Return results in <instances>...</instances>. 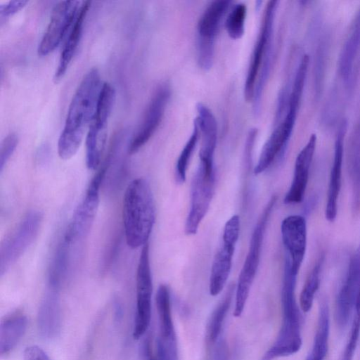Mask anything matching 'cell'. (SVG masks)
I'll list each match as a JSON object with an SVG mask.
<instances>
[{
  "instance_id": "34",
  "label": "cell",
  "mask_w": 360,
  "mask_h": 360,
  "mask_svg": "<svg viewBox=\"0 0 360 360\" xmlns=\"http://www.w3.org/2000/svg\"><path fill=\"white\" fill-rule=\"evenodd\" d=\"M355 312H360V289L356 297L355 307H354Z\"/></svg>"
},
{
  "instance_id": "11",
  "label": "cell",
  "mask_w": 360,
  "mask_h": 360,
  "mask_svg": "<svg viewBox=\"0 0 360 360\" xmlns=\"http://www.w3.org/2000/svg\"><path fill=\"white\" fill-rule=\"evenodd\" d=\"M278 1H269L264 10L259 35L251 56L244 86L247 102L252 101L259 72L266 51L271 48L274 22Z\"/></svg>"
},
{
  "instance_id": "10",
  "label": "cell",
  "mask_w": 360,
  "mask_h": 360,
  "mask_svg": "<svg viewBox=\"0 0 360 360\" xmlns=\"http://www.w3.org/2000/svg\"><path fill=\"white\" fill-rule=\"evenodd\" d=\"M136 311L133 337L138 340L147 331L151 318L153 281L148 243L142 247L136 270Z\"/></svg>"
},
{
  "instance_id": "22",
  "label": "cell",
  "mask_w": 360,
  "mask_h": 360,
  "mask_svg": "<svg viewBox=\"0 0 360 360\" xmlns=\"http://www.w3.org/2000/svg\"><path fill=\"white\" fill-rule=\"evenodd\" d=\"M360 48V7L354 18L339 58L340 75L346 83L352 75L355 57Z\"/></svg>"
},
{
  "instance_id": "19",
  "label": "cell",
  "mask_w": 360,
  "mask_h": 360,
  "mask_svg": "<svg viewBox=\"0 0 360 360\" xmlns=\"http://www.w3.org/2000/svg\"><path fill=\"white\" fill-rule=\"evenodd\" d=\"M91 1H85L79 5L76 17L68 31L60 53L58 65L55 72L56 82L65 75L77 49L83 30L84 22L90 7Z\"/></svg>"
},
{
  "instance_id": "14",
  "label": "cell",
  "mask_w": 360,
  "mask_h": 360,
  "mask_svg": "<svg viewBox=\"0 0 360 360\" xmlns=\"http://www.w3.org/2000/svg\"><path fill=\"white\" fill-rule=\"evenodd\" d=\"M281 232L283 245L290 259L291 270L297 275L307 250V230L305 217L298 214L286 217L281 222Z\"/></svg>"
},
{
  "instance_id": "6",
  "label": "cell",
  "mask_w": 360,
  "mask_h": 360,
  "mask_svg": "<svg viewBox=\"0 0 360 360\" xmlns=\"http://www.w3.org/2000/svg\"><path fill=\"white\" fill-rule=\"evenodd\" d=\"M39 210L27 212L2 240L0 245V275L2 276L27 251L37 238L43 221Z\"/></svg>"
},
{
  "instance_id": "20",
  "label": "cell",
  "mask_w": 360,
  "mask_h": 360,
  "mask_svg": "<svg viewBox=\"0 0 360 360\" xmlns=\"http://www.w3.org/2000/svg\"><path fill=\"white\" fill-rule=\"evenodd\" d=\"M155 302L160 332L157 340L165 345H177L172 316L170 291L167 285H159Z\"/></svg>"
},
{
  "instance_id": "17",
  "label": "cell",
  "mask_w": 360,
  "mask_h": 360,
  "mask_svg": "<svg viewBox=\"0 0 360 360\" xmlns=\"http://www.w3.org/2000/svg\"><path fill=\"white\" fill-rule=\"evenodd\" d=\"M316 140V135L312 134L296 157L291 184L283 198V202L286 205L300 203L304 199Z\"/></svg>"
},
{
  "instance_id": "25",
  "label": "cell",
  "mask_w": 360,
  "mask_h": 360,
  "mask_svg": "<svg viewBox=\"0 0 360 360\" xmlns=\"http://www.w3.org/2000/svg\"><path fill=\"white\" fill-rule=\"evenodd\" d=\"M348 169L353 189V207L360 206V117L349 139L348 148Z\"/></svg>"
},
{
  "instance_id": "16",
  "label": "cell",
  "mask_w": 360,
  "mask_h": 360,
  "mask_svg": "<svg viewBox=\"0 0 360 360\" xmlns=\"http://www.w3.org/2000/svg\"><path fill=\"white\" fill-rule=\"evenodd\" d=\"M347 122L342 120L336 134L333 165L329 176L327 199L325 208L326 219L333 222L336 219L338 203L342 185V169L344 154V139Z\"/></svg>"
},
{
  "instance_id": "8",
  "label": "cell",
  "mask_w": 360,
  "mask_h": 360,
  "mask_svg": "<svg viewBox=\"0 0 360 360\" xmlns=\"http://www.w3.org/2000/svg\"><path fill=\"white\" fill-rule=\"evenodd\" d=\"M214 185V169H207L199 164L191 181L190 208L184 226L186 235H194L198 232L210 208Z\"/></svg>"
},
{
  "instance_id": "3",
  "label": "cell",
  "mask_w": 360,
  "mask_h": 360,
  "mask_svg": "<svg viewBox=\"0 0 360 360\" xmlns=\"http://www.w3.org/2000/svg\"><path fill=\"white\" fill-rule=\"evenodd\" d=\"M297 275L293 274L288 255L285 259L281 288L282 323L276 340L262 360H274L297 353L302 344L301 314L295 297Z\"/></svg>"
},
{
  "instance_id": "33",
  "label": "cell",
  "mask_w": 360,
  "mask_h": 360,
  "mask_svg": "<svg viewBox=\"0 0 360 360\" xmlns=\"http://www.w3.org/2000/svg\"><path fill=\"white\" fill-rule=\"evenodd\" d=\"M213 360H229V349L226 342L221 340L216 346Z\"/></svg>"
},
{
  "instance_id": "9",
  "label": "cell",
  "mask_w": 360,
  "mask_h": 360,
  "mask_svg": "<svg viewBox=\"0 0 360 360\" xmlns=\"http://www.w3.org/2000/svg\"><path fill=\"white\" fill-rule=\"evenodd\" d=\"M103 179L95 174L83 199L73 213L63 236L72 247L86 238L91 230L99 205V191Z\"/></svg>"
},
{
  "instance_id": "5",
  "label": "cell",
  "mask_w": 360,
  "mask_h": 360,
  "mask_svg": "<svg viewBox=\"0 0 360 360\" xmlns=\"http://www.w3.org/2000/svg\"><path fill=\"white\" fill-rule=\"evenodd\" d=\"M115 100V90L103 83L96 108L86 137V165L91 171L101 166L107 139V129Z\"/></svg>"
},
{
  "instance_id": "31",
  "label": "cell",
  "mask_w": 360,
  "mask_h": 360,
  "mask_svg": "<svg viewBox=\"0 0 360 360\" xmlns=\"http://www.w3.org/2000/svg\"><path fill=\"white\" fill-rule=\"evenodd\" d=\"M27 1H10L0 6V22L2 25L11 15L22 9Z\"/></svg>"
},
{
  "instance_id": "15",
  "label": "cell",
  "mask_w": 360,
  "mask_h": 360,
  "mask_svg": "<svg viewBox=\"0 0 360 360\" xmlns=\"http://www.w3.org/2000/svg\"><path fill=\"white\" fill-rule=\"evenodd\" d=\"M360 289V246L350 259L346 277L338 293L335 307L337 325L344 328L354 310Z\"/></svg>"
},
{
  "instance_id": "18",
  "label": "cell",
  "mask_w": 360,
  "mask_h": 360,
  "mask_svg": "<svg viewBox=\"0 0 360 360\" xmlns=\"http://www.w3.org/2000/svg\"><path fill=\"white\" fill-rule=\"evenodd\" d=\"M198 116L195 118L199 132L200 148L199 151L200 164L214 169V155L217 146V124L212 111L203 103L196 105Z\"/></svg>"
},
{
  "instance_id": "13",
  "label": "cell",
  "mask_w": 360,
  "mask_h": 360,
  "mask_svg": "<svg viewBox=\"0 0 360 360\" xmlns=\"http://www.w3.org/2000/svg\"><path fill=\"white\" fill-rule=\"evenodd\" d=\"M170 94V88L166 84L156 89L146 108L142 122L129 144V154L138 152L153 136L162 120Z\"/></svg>"
},
{
  "instance_id": "23",
  "label": "cell",
  "mask_w": 360,
  "mask_h": 360,
  "mask_svg": "<svg viewBox=\"0 0 360 360\" xmlns=\"http://www.w3.org/2000/svg\"><path fill=\"white\" fill-rule=\"evenodd\" d=\"M27 326L25 315L18 311L6 316L0 324V354H8L18 344Z\"/></svg>"
},
{
  "instance_id": "7",
  "label": "cell",
  "mask_w": 360,
  "mask_h": 360,
  "mask_svg": "<svg viewBox=\"0 0 360 360\" xmlns=\"http://www.w3.org/2000/svg\"><path fill=\"white\" fill-rule=\"evenodd\" d=\"M239 234L240 217L234 214L224 225L222 244L213 258L209 281V291L212 296L219 295L226 284Z\"/></svg>"
},
{
  "instance_id": "32",
  "label": "cell",
  "mask_w": 360,
  "mask_h": 360,
  "mask_svg": "<svg viewBox=\"0 0 360 360\" xmlns=\"http://www.w3.org/2000/svg\"><path fill=\"white\" fill-rule=\"evenodd\" d=\"M23 359L24 360H51L46 353L37 345L27 347L24 351Z\"/></svg>"
},
{
  "instance_id": "12",
  "label": "cell",
  "mask_w": 360,
  "mask_h": 360,
  "mask_svg": "<svg viewBox=\"0 0 360 360\" xmlns=\"http://www.w3.org/2000/svg\"><path fill=\"white\" fill-rule=\"evenodd\" d=\"M79 6L78 1H61L55 5L38 46L40 56L49 54L60 44L76 17Z\"/></svg>"
},
{
  "instance_id": "21",
  "label": "cell",
  "mask_w": 360,
  "mask_h": 360,
  "mask_svg": "<svg viewBox=\"0 0 360 360\" xmlns=\"http://www.w3.org/2000/svg\"><path fill=\"white\" fill-rule=\"evenodd\" d=\"M231 4V1H212L201 15L197 26L198 41L214 44V37L223 17Z\"/></svg>"
},
{
  "instance_id": "4",
  "label": "cell",
  "mask_w": 360,
  "mask_h": 360,
  "mask_svg": "<svg viewBox=\"0 0 360 360\" xmlns=\"http://www.w3.org/2000/svg\"><path fill=\"white\" fill-rule=\"evenodd\" d=\"M276 195H272L259 217L252 231L248 253L240 270L235 290L233 315L239 317L245 308L259 265L266 227L274 210Z\"/></svg>"
},
{
  "instance_id": "24",
  "label": "cell",
  "mask_w": 360,
  "mask_h": 360,
  "mask_svg": "<svg viewBox=\"0 0 360 360\" xmlns=\"http://www.w3.org/2000/svg\"><path fill=\"white\" fill-rule=\"evenodd\" d=\"M330 311L326 301L320 303L316 333L310 352L305 360H324L328 351Z\"/></svg>"
},
{
  "instance_id": "28",
  "label": "cell",
  "mask_w": 360,
  "mask_h": 360,
  "mask_svg": "<svg viewBox=\"0 0 360 360\" xmlns=\"http://www.w3.org/2000/svg\"><path fill=\"white\" fill-rule=\"evenodd\" d=\"M199 138V129L196 122L194 120L192 133L183 148L176 164L175 178L178 183L182 184L186 181L189 161Z\"/></svg>"
},
{
  "instance_id": "35",
  "label": "cell",
  "mask_w": 360,
  "mask_h": 360,
  "mask_svg": "<svg viewBox=\"0 0 360 360\" xmlns=\"http://www.w3.org/2000/svg\"><path fill=\"white\" fill-rule=\"evenodd\" d=\"M148 360H156V359L154 356V354H150L148 356Z\"/></svg>"
},
{
  "instance_id": "30",
  "label": "cell",
  "mask_w": 360,
  "mask_h": 360,
  "mask_svg": "<svg viewBox=\"0 0 360 360\" xmlns=\"http://www.w3.org/2000/svg\"><path fill=\"white\" fill-rule=\"evenodd\" d=\"M18 143V135L11 132L6 135L1 143L0 149V173L3 172L4 169L7 165L8 160L14 153Z\"/></svg>"
},
{
  "instance_id": "29",
  "label": "cell",
  "mask_w": 360,
  "mask_h": 360,
  "mask_svg": "<svg viewBox=\"0 0 360 360\" xmlns=\"http://www.w3.org/2000/svg\"><path fill=\"white\" fill-rule=\"evenodd\" d=\"M247 15V6L238 3L233 6L225 20V28L229 36L233 39H238L245 32V23Z\"/></svg>"
},
{
  "instance_id": "27",
  "label": "cell",
  "mask_w": 360,
  "mask_h": 360,
  "mask_svg": "<svg viewBox=\"0 0 360 360\" xmlns=\"http://www.w3.org/2000/svg\"><path fill=\"white\" fill-rule=\"evenodd\" d=\"M323 262L322 255L315 263L309 273L300 295V307L301 310L309 312L313 305L315 295L319 290L321 282V272Z\"/></svg>"
},
{
  "instance_id": "1",
  "label": "cell",
  "mask_w": 360,
  "mask_h": 360,
  "mask_svg": "<svg viewBox=\"0 0 360 360\" xmlns=\"http://www.w3.org/2000/svg\"><path fill=\"white\" fill-rule=\"evenodd\" d=\"M103 84L96 68L89 70L76 89L58 141V153L65 160L77 152L93 119Z\"/></svg>"
},
{
  "instance_id": "26",
  "label": "cell",
  "mask_w": 360,
  "mask_h": 360,
  "mask_svg": "<svg viewBox=\"0 0 360 360\" xmlns=\"http://www.w3.org/2000/svg\"><path fill=\"white\" fill-rule=\"evenodd\" d=\"M236 285H229L225 294L213 310L207 326V340L209 343H214L219 338L224 321L231 307Z\"/></svg>"
},
{
  "instance_id": "2",
  "label": "cell",
  "mask_w": 360,
  "mask_h": 360,
  "mask_svg": "<svg viewBox=\"0 0 360 360\" xmlns=\"http://www.w3.org/2000/svg\"><path fill=\"white\" fill-rule=\"evenodd\" d=\"M122 221L125 240L131 249L144 246L155 221V206L149 182L143 177L127 186L122 202Z\"/></svg>"
}]
</instances>
